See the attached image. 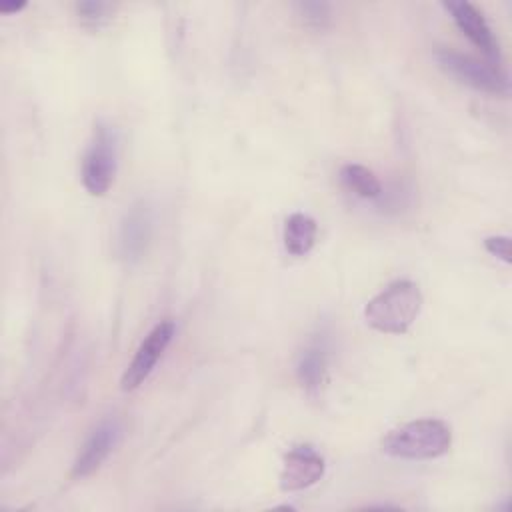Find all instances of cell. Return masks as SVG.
Wrapping results in <instances>:
<instances>
[{
	"label": "cell",
	"instance_id": "6da1fadb",
	"mask_svg": "<svg viewBox=\"0 0 512 512\" xmlns=\"http://www.w3.org/2000/svg\"><path fill=\"white\" fill-rule=\"evenodd\" d=\"M452 446V430L436 418H420L392 428L380 442L384 454L398 460H434Z\"/></svg>",
	"mask_w": 512,
	"mask_h": 512
},
{
	"label": "cell",
	"instance_id": "7a4b0ae2",
	"mask_svg": "<svg viewBox=\"0 0 512 512\" xmlns=\"http://www.w3.org/2000/svg\"><path fill=\"white\" fill-rule=\"evenodd\" d=\"M422 292L412 280H396L368 300L364 318L382 334H404L422 310Z\"/></svg>",
	"mask_w": 512,
	"mask_h": 512
},
{
	"label": "cell",
	"instance_id": "3957f363",
	"mask_svg": "<svg viewBox=\"0 0 512 512\" xmlns=\"http://www.w3.org/2000/svg\"><path fill=\"white\" fill-rule=\"evenodd\" d=\"M118 170V134L114 126L98 122L92 140L82 156V186L92 196H104Z\"/></svg>",
	"mask_w": 512,
	"mask_h": 512
},
{
	"label": "cell",
	"instance_id": "277c9868",
	"mask_svg": "<svg viewBox=\"0 0 512 512\" xmlns=\"http://www.w3.org/2000/svg\"><path fill=\"white\" fill-rule=\"evenodd\" d=\"M438 66L456 82L474 88L478 92L486 94H496V96H508L510 84L508 76L492 64L480 62L468 54L450 50V48H440L434 54Z\"/></svg>",
	"mask_w": 512,
	"mask_h": 512
},
{
	"label": "cell",
	"instance_id": "5b68a950",
	"mask_svg": "<svg viewBox=\"0 0 512 512\" xmlns=\"http://www.w3.org/2000/svg\"><path fill=\"white\" fill-rule=\"evenodd\" d=\"M154 222V206L144 198L130 204L124 212L118 226L116 250L126 264H136L146 256L154 238Z\"/></svg>",
	"mask_w": 512,
	"mask_h": 512
},
{
	"label": "cell",
	"instance_id": "8992f818",
	"mask_svg": "<svg viewBox=\"0 0 512 512\" xmlns=\"http://www.w3.org/2000/svg\"><path fill=\"white\" fill-rule=\"evenodd\" d=\"M174 332H176V324L170 318H164L144 336V340L140 342L138 350L134 352L130 364L126 366L120 378V388L124 392H132L144 384V380L152 374L164 350L172 342Z\"/></svg>",
	"mask_w": 512,
	"mask_h": 512
},
{
	"label": "cell",
	"instance_id": "52a82bcc",
	"mask_svg": "<svg viewBox=\"0 0 512 512\" xmlns=\"http://www.w3.org/2000/svg\"><path fill=\"white\" fill-rule=\"evenodd\" d=\"M120 436H122V424L116 418H104L100 424H96L94 430L84 440L72 464L70 476L80 480L96 472L102 466V462L110 456V452L116 448V444L120 442Z\"/></svg>",
	"mask_w": 512,
	"mask_h": 512
},
{
	"label": "cell",
	"instance_id": "ba28073f",
	"mask_svg": "<svg viewBox=\"0 0 512 512\" xmlns=\"http://www.w3.org/2000/svg\"><path fill=\"white\" fill-rule=\"evenodd\" d=\"M326 470V462L322 454L310 446L300 444L286 452L282 472H280V488L284 492H298L314 486Z\"/></svg>",
	"mask_w": 512,
	"mask_h": 512
},
{
	"label": "cell",
	"instance_id": "9c48e42d",
	"mask_svg": "<svg viewBox=\"0 0 512 512\" xmlns=\"http://www.w3.org/2000/svg\"><path fill=\"white\" fill-rule=\"evenodd\" d=\"M442 6L452 16L458 30L472 44H476L490 60H494V64H498L500 62V46H498V40L492 34V28L488 26L484 14L466 0L442 2Z\"/></svg>",
	"mask_w": 512,
	"mask_h": 512
},
{
	"label": "cell",
	"instance_id": "30bf717a",
	"mask_svg": "<svg viewBox=\"0 0 512 512\" xmlns=\"http://www.w3.org/2000/svg\"><path fill=\"white\" fill-rule=\"evenodd\" d=\"M326 366H328V344L326 338H314L298 356L296 362V378L300 386L308 392L320 390L324 384L326 376Z\"/></svg>",
	"mask_w": 512,
	"mask_h": 512
},
{
	"label": "cell",
	"instance_id": "8fae6325",
	"mask_svg": "<svg viewBox=\"0 0 512 512\" xmlns=\"http://www.w3.org/2000/svg\"><path fill=\"white\" fill-rule=\"evenodd\" d=\"M318 224L304 212H294L284 222V248L292 256H306L316 242Z\"/></svg>",
	"mask_w": 512,
	"mask_h": 512
},
{
	"label": "cell",
	"instance_id": "7c38bea8",
	"mask_svg": "<svg viewBox=\"0 0 512 512\" xmlns=\"http://www.w3.org/2000/svg\"><path fill=\"white\" fill-rule=\"evenodd\" d=\"M340 182L346 190L364 200H376L384 192L376 174L362 164H344L340 168Z\"/></svg>",
	"mask_w": 512,
	"mask_h": 512
},
{
	"label": "cell",
	"instance_id": "4fadbf2b",
	"mask_svg": "<svg viewBox=\"0 0 512 512\" xmlns=\"http://www.w3.org/2000/svg\"><path fill=\"white\" fill-rule=\"evenodd\" d=\"M74 8L78 14V20L86 28H102L112 20L116 4L100 2V0H84V2H76Z\"/></svg>",
	"mask_w": 512,
	"mask_h": 512
},
{
	"label": "cell",
	"instance_id": "5bb4252c",
	"mask_svg": "<svg viewBox=\"0 0 512 512\" xmlns=\"http://www.w3.org/2000/svg\"><path fill=\"white\" fill-rule=\"evenodd\" d=\"M296 14L310 28H326L330 22V4L326 2H296Z\"/></svg>",
	"mask_w": 512,
	"mask_h": 512
},
{
	"label": "cell",
	"instance_id": "9a60e30c",
	"mask_svg": "<svg viewBox=\"0 0 512 512\" xmlns=\"http://www.w3.org/2000/svg\"><path fill=\"white\" fill-rule=\"evenodd\" d=\"M484 246L494 258L502 260L504 264H510V238L508 236H500V234L498 236H488L484 240Z\"/></svg>",
	"mask_w": 512,
	"mask_h": 512
},
{
	"label": "cell",
	"instance_id": "2e32d148",
	"mask_svg": "<svg viewBox=\"0 0 512 512\" xmlns=\"http://www.w3.org/2000/svg\"><path fill=\"white\" fill-rule=\"evenodd\" d=\"M26 4L24 2H10V4H0V12L2 14H14V12H20Z\"/></svg>",
	"mask_w": 512,
	"mask_h": 512
}]
</instances>
